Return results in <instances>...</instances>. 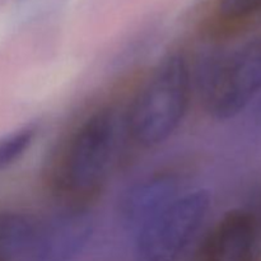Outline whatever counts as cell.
Wrapping results in <instances>:
<instances>
[{"label": "cell", "instance_id": "6da1fadb", "mask_svg": "<svg viewBox=\"0 0 261 261\" xmlns=\"http://www.w3.org/2000/svg\"><path fill=\"white\" fill-rule=\"evenodd\" d=\"M191 74L182 54H170L153 68L127 115V132L142 147L165 143L178 129L190 101Z\"/></svg>", "mask_w": 261, "mask_h": 261}, {"label": "cell", "instance_id": "7a4b0ae2", "mask_svg": "<svg viewBox=\"0 0 261 261\" xmlns=\"http://www.w3.org/2000/svg\"><path fill=\"white\" fill-rule=\"evenodd\" d=\"M119 120L101 109L81 122L69 138L55 170L59 191L73 200L96 193L105 184L116 157Z\"/></svg>", "mask_w": 261, "mask_h": 261}, {"label": "cell", "instance_id": "3957f363", "mask_svg": "<svg viewBox=\"0 0 261 261\" xmlns=\"http://www.w3.org/2000/svg\"><path fill=\"white\" fill-rule=\"evenodd\" d=\"M211 208L205 190L181 193L134 232L137 261H177L203 226Z\"/></svg>", "mask_w": 261, "mask_h": 261}, {"label": "cell", "instance_id": "277c9868", "mask_svg": "<svg viewBox=\"0 0 261 261\" xmlns=\"http://www.w3.org/2000/svg\"><path fill=\"white\" fill-rule=\"evenodd\" d=\"M261 91V41L246 43L211 61L203 76L209 114L228 120L244 111Z\"/></svg>", "mask_w": 261, "mask_h": 261}, {"label": "cell", "instance_id": "5b68a950", "mask_svg": "<svg viewBox=\"0 0 261 261\" xmlns=\"http://www.w3.org/2000/svg\"><path fill=\"white\" fill-rule=\"evenodd\" d=\"M93 223L79 208L42 218L32 261H70L91 240Z\"/></svg>", "mask_w": 261, "mask_h": 261}, {"label": "cell", "instance_id": "8992f818", "mask_svg": "<svg viewBox=\"0 0 261 261\" xmlns=\"http://www.w3.org/2000/svg\"><path fill=\"white\" fill-rule=\"evenodd\" d=\"M259 229L254 217L233 211L218 222L204 247L203 261H257Z\"/></svg>", "mask_w": 261, "mask_h": 261}, {"label": "cell", "instance_id": "52a82bcc", "mask_svg": "<svg viewBox=\"0 0 261 261\" xmlns=\"http://www.w3.org/2000/svg\"><path fill=\"white\" fill-rule=\"evenodd\" d=\"M181 193L180 181L172 173H158L139 181L121 200L122 223L135 232Z\"/></svg>", "mask_w": 261, "mask_h": 261}, {"label": "cell", "instance_id": "ba28073f", "mask_svg": "<svg viewBox=\"0 0 261 261\" xmlns=\"http://www.w3.org/2000/svg\"><path fill=\"white\" fill-rule=\"evenodd\" d=\"M42 218L23 212L0 213V261H32Z\"/></svg>", "mask_w": 261, "mask_h": 261}, {"label": "cell", "instance_id": "9c48e42d", "mask_svg": "<svg viewBox=\"0 0 261 261\" xmlns=\"http://www.w3.org/2000/svg\"><path fill=\"white\" fill-rule=\"evenodd\" d=\"M37 132V126L30 124L0 138V172L9 168L24 155L35 142Z\"/></svg>", "mask_w": 261, "mask_h": 261}, {"label": "cell", "instance_id": "30bf717a", "mask_svg": "<svg viewBox=\"0 0 261 261\" xmlns=\"http://www.w3.org/2000/svg\"><path fill=\"white\" fill-rule=\"evenodd\" d=\"M219 14L228 22H241L261 14V0H219Z\"/></svg>", "mask_w": 261, "mask_h": 261}, {"label": "cell", "instance_id": "8fae6325", "mask_svg": "<svg viewBox=\"0 0 261 261\" xmlns=\"http://www.w3.org/2000/svg\"><path fill=\"white\" fill-rule=\"evenodd\" d=\"M260 112H261V110H260Z\"/></svg>", "mask_w": 261, "mask_h": 261}]
</instances>
